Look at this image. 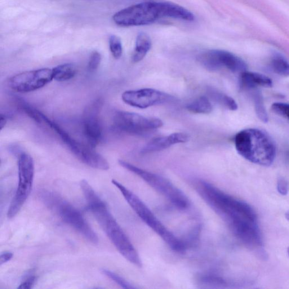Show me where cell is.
<instances>
[{
    "mask_svg": "<svg viewBox=\"0 0 289 289\" xmlns=\"http://www.w3.org/2000/svg\"><path fill=\"white\" fill-rule=\"evenodd\" d=\"M87 204L88 208L120 254L130 263L141 267L142 261L139 253L105 202L100 197H97Z\"/></svg>",
    "mask_w": 289,
    "mask_h": 289,
    "instance_id": "7a4b0ae2",
    "label": "cell"
},
{
    "mask_svg": "<svg viewBox=\"0 0 289 289\" xmlns=\"http://www.w3.org/2000/svg\"><path fill=\"white\" fill-rule=\"evenodd\" d=\"M36 281V275L33 271H31L26 275L21 282L19 288L29 289L33 287Z\"/></svg>",
    "mask_w": 289,
    "mask_h": 289,
    "instance_id": "83f0119b",
    "label": "cell"
},
{
    "mask_svg": "<svg viewBox=\"0 0 289 289\" xmlns=\"http://www.w3.org/2000/svg\"><path fill=\"white\" fill-rule=\"evenodd\" d=\"M103 101L97 99L86 107L83 116L84 135L88 145L95 148L102 139V130L100 122V113Z\"/></svg>",
    "mask_w": 289,
    "mask_h": 289,
    "instance_id": "5bb4252c",
    "label": "cell"
},
{
    "mask_svg": "<svg viewBox=\"0 0 289 289\" xmlns=\"http://www.w3.org/2000/svg\"><path fill=\"white\" fill-rule=\"evenodd\" d=\"M186 109L193 113L208 114L212 112L213 106L207 97L201 96L190 102L186 106Z\"/></svg>",
    "mask_w": 289,
    "mask_h": 289,
    "instance_id": "ffe728a7",
    "label": "cell"
},
{
    "mask_svg": "<svg viewBox=\"0 0 289 289\" xmlns=\"http://www.w3.org/2000/svg\"><path fill=\"white\" fill-rule=\"evenodd\" d=\"M270 68L273 72L280 76L289 77V63L283 58L275 56L270 62Z\"/></svg>",
    "mask_w": 289,
    "mask_h": 289,
    "instance_id": "44dd1931",
    "label": "cell"
},
{
    "mask_svg": "<svg viewBox=\"0 0 289 289\" xmlns=\"http://www.w3.org/2000/svg\"><path fill=\"white\" fill-rule=\"evenodd\" d=\"M239 84L242 88L251 89L257 87L265 88L272 87L273 82L269 77L259 73L248 72L244 71L241 73L239 77Z\"/></svg>",
    "mask_w": 289,
    "mask_h": 289,
    "instance_id": "2e32d148",
    "label": "cell"
},
{
    "mask_svg": "<svg viewBox=\"0 0 289 289\" xmlns=\"http://www.w3.org/2000/svg\"><path fill=\"white\" fill-rule=\"evenodd\" d=\"M190 139L188 135L185 133L177 132L163 137L154 138L144 146L141 150L142 154L152 153L166 149L170 146L178 144L185 143Z\"/></svg>",
    "mask_w": 289,
    "mask_h": 289,
    "instance_id": "9a60e30c",
    "label": "cell"
},
{
    "mask_svg": "<svg viewBox=\"0 0 289 289\" xmlns=\"http://www.w3.org/2000/svg\"><path fill=\"white\" fill-rule=\"evenodd\" d=\"M152 47V42L149 36L144 33L137 36L136 47L132 56V61L135 63L143 60Z\"/></svg>",
    "mask_w": 289,
    "mask_h": 289,
    "instance_id": "e0dca14e",
    "label": "cell"
},
{
    "mask_svg": "<svg viewBox=\"0 0 289 289\" xmlns=\"http://www.w3.org/2000/svg\"><path fill=\"white\" fill-rule=\"evenodd\" d=\"M122 99L124 103L139 109H146L175 101V98L168 93L153 88L124 92Z\"/></svg>",
    "mask_w": 289,
    "mask_h": 289,
    "instance_id": "4fadbf2b",
    "label": "cell"
},
{
    "mask_svg": "<svg viewBox=\"0 0 289 289\" xmlns=\"http://www.w3.org/2000/svg\"><path fill=\"white\" fill-rule=\"evenodd\" d=\"M43 198L47 205L54 210L65 223L77 230L88 241L99 242L96 233L77 208L54 193H44Z\"/></svg>",
    "mask_w": 289,
    "mask_h": 289,
    "instance_id": "52a82bcc",
    "label": "cell"
},
{
    "mask_svg": "<svg viewBox=\"0 0 289 289\" xmlns=\"http://www.w3.org/2000/svg\"><path fill=\"white\" fill-rule=\"evenodd\" d=\"M40 124L46 126L51 130L56 133L60 139L66 145L69 150L76 156L80 161H81L87 166L97 170L106 171L109 169V164L107 160L98 153L90 145H86L80 143L75 140L64 129L58 125L55 122L51 121L44 114H41Z\"/></svg>",
    "mask_w": 289,
    "mask_h": 289,
    "instance_id": "ba28073f",
    "label": "cell"
},
{
    "mask_svg": "<svg viewBox=\"0 0 289 289\" xmlns=\"http://www.w3.org/2000/svg\"><path fill=\"white\" fill-rule=\"evenodd\" d=\"M171 16V3L145 2L124 9L113 19L118 26L131 27L148 25Z\"/></svg>",
    "mask_w": 289,
    "mask_h": 289,
    "instance_id": "5b68a950",
    "label": "cell"
},
{
    "mask_svg": "<svg viewBox=\"0 0 289 289\" xmlns=\"http://www.w3.org/2000/svg\"><path fill=\"white\" fill-rule=\"evenodd\" d=\"M18 161L19 183L8 211V217L10 219L16 216L23 206L32 190L34 183L35 164L33 157L28 153L22 152Z\"/></svg>",
    "mask_w": 289,
    "mask_h": 289,
    "instance_id": "9c48e42d",
    "label": "cell"
},
{
    "mask_svg": "<svg viewBox=\"0 0 289 289\" xmlns=\"http://www.w3.org/2000/svg\"><path fill=\"white\" fill-rule=\"evenodd\" d=\"M119 163L128 171L140 177L179 210H186L189 207L190 202L187 196L166 178L146 171L122 160H120Z\"/></svg>",
    "mask_w": 289,
    "mask_h": 289,
    "instance_id": "8992f818",
    "label": "cell"
},
{
    "mask_svg": "<svg viewBox=\"0 0 289 289\" xmlns=\"http://www.w3.org/2000/svg\"><path fill=\"white\" fill-rule=\"evenodd\" d=\"M198 280L200 282L206 285H217L224 283L223 279L214 274H206L200 275Z\"/></svg>",
    "mask_w": 289,
    "mask_h": 289,
    "instance_id": "d4e9b609",
    "label": "cell"
},
{
    "mask_svg": "<svg viewBox=\"0 0 289 289\" xmlns=\"http://www.w3.org/2000/svg\"><path fill=\"white\" fill-rule=\"evenodd\" d=\"M286 219L289 221V211H288L285 214Z\"/></svg>",
    "mask_w": 289,
    "mask_h": 289,
    "instance_id": "1f68e13d",
    "label": "cell"
},
{
    "mask_svg": "<svg viewBox=\"0 0 289 289\" xmlns=\"http://www.w3.org/2000/svg\"><path fill=\"white\" fill-rule=\"evenodd\" d=\"M53 79L57 82H65L74 78L76 75V66L73 64H64L52 69Z\"/></svg>",
    "mask_w": 289,
    "mask_h": 289,
    "instance_id": "ac0fdd59",
    "label": "cell"
},
{
    "mask_svg": "<svg viewBox=\"0 0 289 289\" xmlns=\"http://www.w3.org/2000/svg\"><path fill=\"white\" fill-rule=\"evenodd\" d=\"M112 183L121 192L129 205L140 218L155 233H157L171 248V250L176 252L185 251L187 246L184 241L176 237L167 229L166 226L158 219L152 210L137 195L117 180H112Z\"/></svg>",
    "mask_w": 289,
    "mask_h": 289,
    "instance_id": "277c9868",
    "label": "cell"
},
{
    "mask_svg": "<svg viewBox=\"0 0 289 289\" xmlns=\"http://www.w3.org/2000/svg\"><path fill=\"white\" fill-rule=\"evenodd\" d=\"M53 80L52 69L43 68L25 71L10 78L9 85L19 93H29L45 87Z\"/></svg>",
    "mask_w": 289,
    "mask_h": 289,
    "instance_id": "7c38bea8",
    "label": "cell"
},
{
    "mask_svg": "<svg viewBox=\"0 0 289 289\" xmlns=\"http://www.w3.org/2000/svg\"><path fill=\"white\" fill-rule=\"evenodd\" d=\"M7 123V118L6 115L1 114V117H0V129L1 130L5 127Z\"/></svg>",
    "mask_w": 289,
    "mask_h": 289,
    "instance_id": "4dcf8cb0",
    "label": "cell"
},
{
    "mask_svg": "<svg viewBox=\"0 0 289 289\" xmlns=\"http://www.w3.org/2000/svg\"><path fill=\"white\" fill-rule=\"evenodd\" d=\"M235 149L244 159L257 165L267 167L275 157V146L271 137L263 131L248 128L237 133L234 137Z\"/></svg>",
    "mask_w": 289,
    "mask_h": 289,
    "instance_id": "3957f363",
    "label": "cell"
},
{
    "mask_svg": "<svg viewBox=\"0 0 289 289\" xmlns=\"http://www.w3.org/2000/svg\"><path fill=\"white\" fill-rule=\"evenodd\" d=\"M287 254H288V255L289 256V247L287 249Z\"/></svg>",
    "mask_w": 289,
    "mask_h": 289,
    "instance_id": "d6a6232c",
    "label": "cell"
},
{
    "mask_svg": "<svg viewBox=\"0 0 289 289\" xmlns=\"http://www.w3.org/2000/svg\"><path fill=\"white\" fill-rule=\"evenodd\" d=\"M198 61L207 70L226 68L233 73H243L247 68L243 60L233 53L223 50H210L199 55Z\"/></svg>",
    "mask_w": 289,
    "mask_h": 289,
    "instance_id": "8fae6325",
    "label": "cell"
},
{
    "mask_svg": "<svg viewBox=\"0 0 289 289\" xmlns=\"http://www.w3.org/2000/svg\"><path fill=\"white\" fill-rule=\"evenodd\" d=\"M277 188L278 193L282 195L288 193V184L287 181L282 177H279L277 180Z\"/></svg>",
    "mask_w": 289,
    "mask_h": 289,
    "instance_id": "f1b7e54d",
    "label": "cell"
},
{
    "mask_svg": "<svg viewBox=\"0 0 289 289\" xmlns=\"http://www.w3.org/2000/svg\"><path fill=\"white\" fill-rule=\"evenodd\" d=\"M102 272L105 274L107 277H108L111 279H112L113 281H114L115 282H116L119 284V286H121L124 288H135V287L133 286L132 284L128 282L127 280L123 278L121 276H120L119 275L112 272V271L104 269L102 270Z\"/></svg>",
    "mask_w": 289,
    "mask_h": 289,
    "instance_id": "cb8c5ba5",
    "label": "cell"
},
{
    "mask_svg": "<svg viewBox=\"0 0 289 289\" xmlns=\"http://www.w3.org/2000/svg\"><path fill=\"white\" fill-rule=\"evenodd\" d=\"M110 50L115 59H119L123 53L121 40L117 36L112 35L109 38Z\"/></svg>",
    "mask_w": 289,
    "mask_h": 289,
    "instance_id": "7402d4cb",
    "label": "cell"
},
{
    "mask_svg": "<svg viewBox=\"0 0 289 289\" xmlns=\"http://www.w3.org/2000/svg\"><path fill=\"white\" fill-rule=\"evenodd\" d=\"M194 186L200 196L238 238L250 244L261 243L256 213L250 206L206 181L197 180Z\"/></svg>",
    "mask_w": 289,
    "mask_h": 289,
    "instance_id": "6da1fadb",
    "label": "cell"
},
{
    "mask_svg": "<svg viewBox=\"0 0 289 289\" xmlns=\"http://www.w3.org/2000/svg\"><path fill=\"white\" fill-rule=\"evenodd\" d=\"M207 93L212 100L224 106V108L231 111L237 110L238 105L232 97L213 88H208Z\"/></svg>",
    "mask_w": 289,
    "mask_h": 289,
    "instance_id": "d6986e66",
    "label": "cell"
},
{
    "mask_svg": "<svg viewBox=\"0 0 289 289\" xmlns=\"http://www.w3.org/2000/svg\"><path fill=\"white\" fill-rule=\"evenodd\" d=\"M13 256L12 252L6 251L2 253L0 256V265H2L3 264L7 263L8 261H10Z\"/></svg>",
    "mask_w": 289,
    "mask_h": 289,
    "instance_id": "f546056e",
    "label": "cell"
},
{
    "mask_svg": "<svg viewBox=\"0 0 289 289\" xmlns=\"http://www.w3.org/2000/svg\"><path fill=\"white\" fill-rule=\"evenodd\" d=\"M255 109L257 116L262 122L266 123L268 121L267 113L263 103V99L259 94H256L254 96Z\"/></svg>",
    "mask_w": 289,
    "mask_h": 289,
    "instance_id": "603a6c76",
    "label": "cell"
},
{
    "mask_svg": "<svg viewBox=\"0 0 289 289\" xmlns=\"http://www.w3.org/2000/svg\"><path fill=\"white\" fill-rule=\"evenodd\" d=\"M101 61V56L100 53L97 51L93 52L88 62V70L91 72H94L99 68Z\"/></svg>",
    "mask_w": 289,
    "mask_h": 289,
    "instance_id": "4316f807",
    "label": "cell"
},
{
    "mask_svg": "<svg viewBox=\"0 0 289 289\" xmlns=\"http://www.w3.org/2000/svg\"><path fill=\"white\" fill-rule=\"evenodd\" d=\"M271 110L275 114L289 120V104L277 102L271 106Z\"/></svg>",
    "mask_w": 289,
    "mask_h": 289,
    "instance_id": "484cf974",
    "label": "cell"
},
{
    "mask_svg": "<svg viewBox=\"0 0 289 289\" xmlns=\"http://www.w3.org/2000/svg\"><path fill=\"white\" fill-rule=\"evenodd\" d=\"M114 126L118 130L134 135H143L161 128V119L149 118L134 113L118 111L113 118Z\"/></svg>",
    "mask_w": 289,
    "mask_h": 289,
    "instance_id": "30bf717a",
    "label": "cell"
}]
</instances>
